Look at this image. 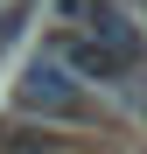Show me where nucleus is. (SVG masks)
<instances>
[{
    "label": "nucleus",
    "mask_w": 147,
    "mask_h": 154,
    "mask_svg": "<svg viewBox=\"0 0 147 154\" xmlns=\"http://www.w3.org/2000/svg\"><path fill=\"white\" fill-rule=\"evenodd\" d=\"M14 105L28 119H56V126H98V133L112 126V105L91 98L77 77H63L49 56H28V70L14 77Z\"/></svg>",
    "instance_id": "obj_1"
},
{
    "label": "nucleus",
    "mask_w": 147,
    "mask_h": 154,
    "mask_svg": "<svg viewBox=\"0 0 147 154\" xmlns=\"http://www.w3.org/2000/svg\"><path fill=\"white\" fill-rule=\"evenodd\" d=\"M42 56L56 63L63 77H77L91 98H105V105H119V112H147V84H140V77H126V70H119L84 28H56V35L42 42Z\"/></svg>",
    "instance_id": "obj_2"
},
{
    "label": "nucleus",
    "mask_w": 147,
    "mask_h": 154,
    "mask_svg": "<svg viewBox=\"0 0 147 154\" xmlns=\"http://www.w3.org/2000/svg\"><path fill=\"white\" fill-rule=\"evenodd\" d=\"M77 21H84V35L105 49L126 77L147 70V35H140V21H133L126 7H112V0H77Z\"/></svg>",
    "instance_id": "obj_3"
},
{
    "label": "nucleus",
    "mask_w": 147,
    "mask_h": 154,
    "mask_svg": "<svg viewBox=\"0 0 147 154\" xmlns=\"http://www.w3.org/2000/svg\"><path fill=\"white\" fill-rule=\"evenodd\" d=\"M0 154H77L56 133H35V126H0Z\"/></svg>",
    "instance_id": "obj_4"
},
{
    "label": "nucleus",
    "mask_w": 147,
    "mask_h": 154,
    "mask_svg": "<svg viewBox=\"0 0 147 154\" xmlns=\"http://www.w3.org/2000/svg\"><path fill=\"white\" fill-rule=\"evenodd\" d=\"M112 7H126V14L140 21V35H147V0H112Z\"/></svg>",
    "instance_id": "obj_5"
}]
</instances>
